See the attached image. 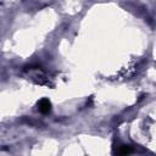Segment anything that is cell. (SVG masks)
<instances>
[{"label":"cell","mask_w":156,"mask_h":156,"mask_svg":"<svg viewBox=\"0 0 156 156\" xmlns=\"http://www.w3.org/2000/svg\"><path fill=\"white\" fill-rule=\"evenodd\" d=\"M38 110L43 115L50 113L51 112V102H50V100L49 99H45V98L44 99H40L38 101Z\"/></svg>","instance_id":"1"},{"label":"cell","mask_w":156,"mask_h":156,"mask_svg":"<svg viewBox=\"0 0 156 156\" xmlns=\"http://www.w3.org/2000/svg\"><path fill=\"white\" fill-rule=\"evenodd\" d=\"M133 150L129 145H119L113 154H117V155H127V154H132Z\"/></svg>","instance_id":"2"}]
</instances>
